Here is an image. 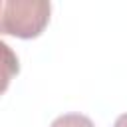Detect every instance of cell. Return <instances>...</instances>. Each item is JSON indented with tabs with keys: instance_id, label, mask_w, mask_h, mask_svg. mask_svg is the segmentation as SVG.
<instances>
[{
	"instance_id": "cell-3",
	"label": "cell",
	"mask_w": 127,
	"mask_h": 127,
	"mask_svg": "<svg viewBox=\"0 0 127 127\" xmlns=\"http://www.w3.org/2000/svg\"><path fill=\"white\" fill-rule=\"evenodd\" d=\"M50 127H95L93 121L87 117V115H81V113H65V115H60L56 117Z\"/></svg>"
},
{
	"instance_id": "cell-2",
	"label": "cell",
	"mask_w": 127,
	"mask_h": 127,
	"mask_svg": "<svg viewBox=\"0 0 127 127\" xmlns=\"http://www.w3.org/2000/svg\"><path fill=\"white\" fill-rule=\"evenodd\" d=\"M20 71V62H18V56L16 52L0 40V95L8 89L10 81L18 75Z\"/></svg>"
},
{
	"instance_id": "cell-4",
	"label": "cell",
	"mask_w": 127,
	"mask_h": 127,
	"mask_svg": "<svg viewBox=\"0 0 127 127\" xmlns=\"http://www.w3.org/2000/svg\"><path fill=\"white\" fill-rule=\"evenodd\" d=\"M113 127H127V113H123V115H119V117L115 119V123H113Z\"/></svg>"
},
{
	"instance_id": "cell-1",
	"label": "cell",
	"mask_w": 127,
	"mask_h": 127,
	"mask_svg": "<svg viewBox=\"0 0 127 127\" xmlns=\"http://www.w3.org/2000/svg\"><path fill=\"white\" fill-rule=\"evenodd\" d=\"M52 14L46 0H0V34L20 40L38 38Z\"/></svg>"
}]
</instances>
